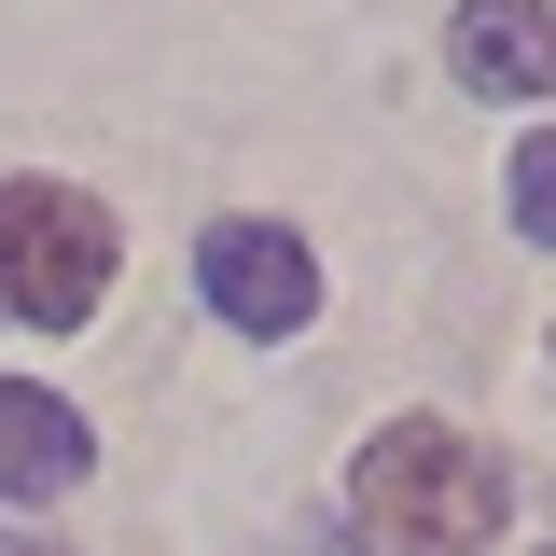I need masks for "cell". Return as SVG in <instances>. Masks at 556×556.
<instances>
[{
  "label": "cell",
  "mask_w": 556,
  "mask_h": 556,
  "mask_svg": "<svg viewBox=\"0 0 556 556\" xmlns=\"http://www.w3.org/2000/svg\"><path fill=\"white\" fill-rule=\"evenodd\" d=\"M445 56H459L473 98H556V14L543 0H459Z\"/></svg>",
  "instance_id": "277c9868"
},
{
  "label": "cell",
  "mask_w": 556,
  "mask_h": 556,
  "mask_svg": "<svg viewBox=\"0 0 556 556\" xmlns=\"http://www.w3.org/2000/svg\"><path fill=\"white\" fill-rule=\"evenodd\" d=\"M98 292H112V223H98V195L0 181V320L70 334V320H98Z\"/></svg>",
  "instance_id": "7a4b0ae2"
},
{
  "label": "cell",
  "mask_w": 556,
  "mask_h": 556,
  "mask_svg": "<svg viewBox=\"0 0 556 556\" xmlns=\"http://www.w3.org/2000/svg\"><path fill=\"white\" fill-rule=\"evenodd\" d=\"M195 292L237 334H306V320H320V265H306L292 223H208L195 237Z\"/></svg>",
  "instance_id": "3957f363"
},
{
  "label": "cell",
  "mask_w": 556,
  "mask_h": 556,
  "mask_svg": "<svg viewBox=\"0 0 556 556\" xmlns=\"http://www.w3.org/2000/svg\"><path fill=\"white\" fill-rule=\"evenodd\" d=\"M84 417L56 404V390H28V376H0V501H70L84 486Z\"/></svg>",
  "instance_id": "5b68a950"
},
{
  "label": "cell",
  "mask_w": 556,
  "mask_h": 556,
  "mask_svg": "<svg viewBox=\"0 0 556 556\" xmlns=\"http://www.w3.org/2000/svg\"><path fill=\"white\" fill-rule=\"evenodd\" d=\"M348 501H362V529H376L390 556H486V543H501L515 473L486 459L473 431H445V417H390V431L362 445Z\"/></svg>",
  "instance_id": "6da1fadb"
},
{
  "label": "cell",
  "mask_w": 556,
  "mask_h": 556,
  "mask_svg": "<svg viewBox=\"0 0 556 556\" xmlns=\"http://www.w3.org/2000/svg\"><path fill=\"white\" fill-rule=\"evenodd\" d=\"M515 223H529V237L556 251V126L529 139V153H515Z\"/></svg>",
  "instance_id": "8992f818"
},
{
  "label": "cell",
  "mask_w": 556,
  "mask_h": 556,
  "mask_svg": "<svg viewBox=\"0 0 556 556\" xmlns=\"http://www.w3.org/2000/svg\"><path fill=\"white\" fill-rule=\"evenodd\" d=\"M0 556H56V543H28V529H0Z\"/></svg>",
  "instance_id": "52a82bcc"
}]
</instances>
